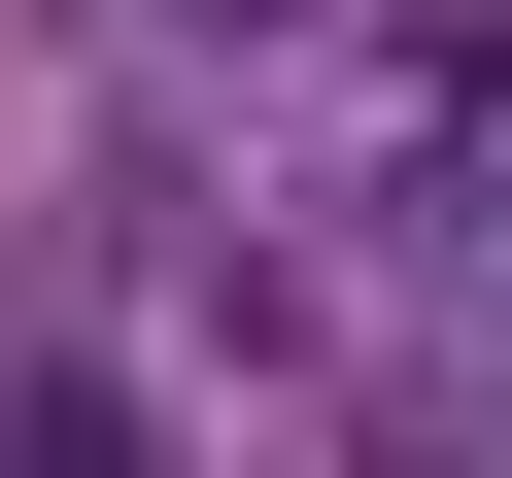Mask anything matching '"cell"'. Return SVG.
Wrapping results in <instances>:
<instances>
[{
    "label": "cell",
    "mask_w": 512,
    "mask_h": 478,
    "mask_svg": "<svg viewBox=\"0 0 512 478\" xmlns=\"http://www.w3.org/2000/svg\"><path fill=\"white\" fill-rule=\"evenodd\" d=\"M0 478H137V376L103 342H0Z\"/></svg>",
    "instance_id": "1"
}]
</instances>
